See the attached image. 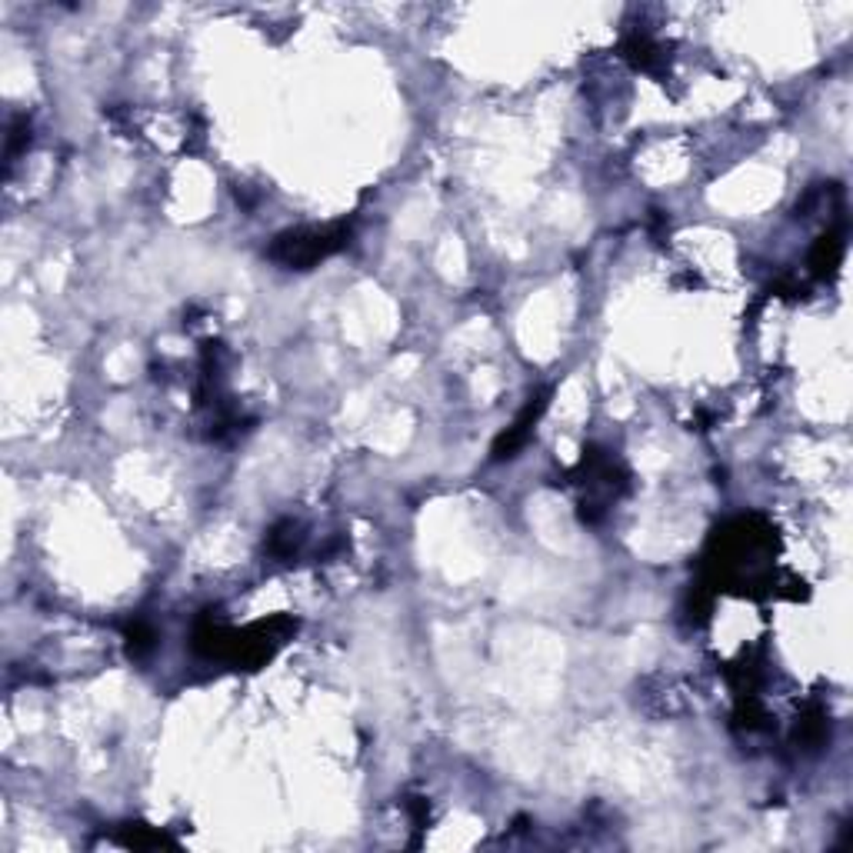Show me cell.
Listing matches in <instances>:
<instances>
[{
  "label": "cell",
  "instance_id": "cell-1",
  "mask_svg": "<svg viewBox=\"0 0 853 853\" xmlns=\"http://www.w3.org/2000/svg\"><path fill=\"white\" fill-rule=\"evenodd\" d=\"M347 237L350 227L337 223V227H314V231H287L270 244V257L277 263H284L290 270H310L314 263H320L324 257L337 254L340 247H347Z\"/></svg>",
  "mask_w": 853,
  "mask_h": 853
},
{
  "label": "cell",
  "instance_id": "cell-3",
  "mask_svg": "<svg viewBox=\"0 0 853 853\" xmlns=\"http://www.w3.org/2000/svg\"><path fill=\"white\" fill-rule=\"evenodd\" d=\"M840 257H843V240H840V234H830V237H820V244L813 247V270L820 277L833 274V267L840 263Z\"/></svg>",
  "mask_w": 853,
  "mask_h": 853
},
{
  "label": "cell",
  "instance_id": "cell-2",
  "mask_svg": "<svg viewBox=\"0 0 853 853\" xmlns=\"http://www.w3.org/2000/svg\"><path fill=\"white\" fill-rule=\"evenodd\" d=\"M544 407H547V394H537V397L527 403V411L517 417V424L507 426V434L494 443V460H510V457H517V450L527 443L530 426L537 424V417L544 413Z\"/></svg>",
  "mask_w": 853,
  "mask_h": 853
},
{
  "label": "cell",
  "instance_id": "cell-5",
  "mask_svg": "<svg viewBox=\"0 0 853 853\" xmlns=\"http://www.w3.org/2000/svg\"><path fill=\"white\" fill-rule=\"evenodd\" d=\"M30 144V121L27 117H17L7 134V164H14V157Z\"/></svg>",
  "mask_w": 853,
  "mask_h": 853
},
{
  "label": "cell",
  "instance_id": "cell-4",
  "mask_svg": "<svg viewBox=\"0 0 853 853\" xmlns=\"http://www.w3.org/2000/svg\"><path fill=\"white\" fill-rule=\"evenodd\" d=\"M127 647H130V657H144L147 650H153V630L147 623L134 620V623L127 627Z\"/></svg>",
  "mask_w": 853,
  "mask_h": 853
}]
</instances>
